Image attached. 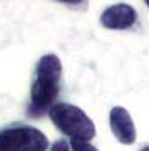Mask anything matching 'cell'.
Segmentation results:
<instances>
[{"label": "cell", "mask_w": 149, "mask_h": 151, "mask_svg": "<svg viewBox=\"0 0 149 151\" xmlns=\"http://www.w3.org/2000/svg\"><path fill=\"white\" fill-rule=\"evenodd\" d=\"M60 76L62 64L55 54L42 55L39 59L35 67V81L30 89V116L40 118L47 109L50 111L60 89Z\"/></svg>", "instance_id": "6da1fadb"}, {"label": "cell", "mask_w": 149, "mask_h": 151, "mask_svg": "<svg viewBox=\"0 0 149 151\" xmlns=\"http://www.w3.org/2000/svg\"><path fill=\"white\" fill-rule=\"evenodd\" d=\"M49 116L52 119L54 126L59 128L64 134L70 136V139L89 141L96 136V126L92 123V119L74 104H54L49 111Z\"/></svg>", "instance_id": "7a4b0ae2"}, {"label": "cell", "mask_w": 149, "mask_h": 151, "mask_svg": "<svg viewBox=\"0 0 149 151\" xmlns=\"http://www.w3.org/2000/svg\"><path fill=\"white\" fill-rule=\"evenodd\" d=\"M47 136L32 126H14L0 131V151H45Z\"/></svg>", "instance_id": "3957f363"}, {"label": "cell", "mask_w": 149, "mask_h": 151, "mask_svg": "<svg viewBox=\"0 0 149 151\" xmlns=\"http://www.w3.org/2000/svg\"><path fill=\"white\" fill-rule=\"evenodd\" d=\"M138 19V14L131 5L128 4H117V5L107 7L101 15V24L106 29L114 30H124L131 29Z\"/></svg>", "instance_id": "277c9868"}, {"label": "cell", "mask_w": 149, "mask_h": 151, "mask_svg": "<svg viewBox=\"0 0 149 151\" xmlns=\"http://www.w3.org/2000/svg\"><path fill=\"white\" fill-rule=\"evenodd\" d=\"M109 124H111L112 134L116 136V139L122 145H133L136 141V128H134L133 118L131 114L121 106L111 109L109 114Z\"/></svg>", "instance_id": "5b68a950"}, {"label": "cell", "mask_w": 149, "mask_h": 151, "mask_svg": "<svg viewBox=\"0 0 149 151\" xmlns=\"http://www.w3.org/2000/svg\"><path fill=\"white\" fill-rule=\"evenodd\" d=\"M70 148H72V151H99L91 143L80 141V139H70Z\"/></svg>", "instance_id": "8992f818"}, {"label": "cell", "mask_w": 149, "mask_h": 151, "mask_svg": "<svg viewBox=\"0 0 149 151\" xmlns=\"http://www.w3.org/2000/svg\"><path fill=\"white\" fill-rule=\"evenodd\" d=\"M50 151H70V145L65 139H59V141L54 143V146H52Z\"/></svg>", "instance_id": "52a82bcc"}, {"label": "cell", "mask_w": 149, "mask_h": 151, "mask_svg": "<svg viewBox=\"0 0 149 151\" xmlns=\"http://www.w3.org/2000/svg\"><path fill=\"white\" fill-rule=\"evenodd\" d=\"M141 151H149V146H144V148H143Z\"/></svg>", "instance_id": "ba28073f"}, {"label": "cell", "mask_w": 149, "mask_h": 151, "mask_svg": "<svg viewBox=\"0 0 149 151\" xmlns=\"http://www.w3.org/2000/svg\"><path fill=\"white\" fill-rule=\"evenodd\" d=\"M146 4H148V7H149V0H148V2H146Z\"/></svg>", "instance_id": "9c48e42d"}]
</instances>
